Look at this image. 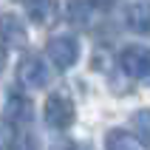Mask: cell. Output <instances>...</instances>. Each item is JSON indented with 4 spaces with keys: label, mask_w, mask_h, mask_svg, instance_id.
<instances>
[{
    "label": "cell",
    "mask_w": 150,
    "mask_h": 150,
    "mask_svg": "<svg viewBox=\"0 0 150 150\" xmlns=\"http://www.w3.org/2000/svg\"><path fill=\"white\" fill-rule=\"evenodd\" d=\"M42 116H45V122H48L54 130H68V127L74 125V119H76V105H74V99H71L68 93L54 91L48 99H45Z\"/></svg>",
    "instance_id": "obj_1"
},
{
    "label": "cell",
    "mask_w": 150,
    "mask_h": 150,
    "mask_svg": "<svg viewBox=\"0 0 150 150\" xmlns=\"http://www.w3.org/2000/svg\"><path fill=\"white\" fill-rule=\"evenodd\" d=\"M45 57L54 62V68L65 71V68H71L79 59V42L71 34H57V37H51L45 42Z\"/></svg>",
    "instance_id": "obj_2"
},
{
    "label": "cell",
    "mask_w": 150,
    "mask_h": 150,
    "mask_svg": "<svg viewBox=\"0 0 150 150\" xmlns=\"http://www.w3.org/2000/svg\"><path fill=\"white\" fill-rule=\"evenodd\" d=\"M17 79H20L25 88H45L48 79H51V71H48V65L42 62V57L28 54V57H23L20 65H17Z\"/></svg>",
    "instance_id": "obj_3"
},
{
    "label": "cell",
    "mask_w": 150,
    "mask_h": 150,
    "mask_svg": "<svg viewBox=\"0 0 150 150\" xmlns=\"http://www.w3.org/2000/svg\"><path fill=\"white\" fill-rule=\"evenodd\" d=\"M119 68L133 79H144L150 74V54L144 45H127L119 51Z\"/></svg>",
    "instance_id": "obj_4"
},
{
    "label": "cell",
    "mask_w": 150,
    "mask_h": 150,
    "mask_svg": "<svg viewBox=\"0 0 150 150\" xmlns=\"http://www.w3.org/2000/svg\"><path fill=\"white\" fill-rule=\"evenodd\" d=\"M0 40H3V48H23L28 42V31H25L23 20L17 14H3L0 17Z\"/></svg>",
    "instance_id": "obj_5"
},
{
    "label": "cell",
    "mask_w": 150,
    "mask_h": 150,
    "mask_svg": "<svg viewBox=\"0 0 150 150\" xmlns=\"http://www.w3.org/2000/svg\"><path fill=\"white\" fill-rule=\"evenodd\" d=\"M34 113V105L28 96H23V93L11 91L6 99V108H3V119H6L8 125H25L28 119H31Z\"/></svg>",
    "instance_id": "obj_6"
},
{
    "label": "cell",
    "mask_w": 150,
    "mask_h": 150,
    "mask_svg": "<svg viewBox=\"0 0 150 150\" xmlns=\"http://www.w3.org/2000/svg\"><path fill=\"white\" fill-rule=\"evenodd\" d=\"M28 17L42 28L54 25L59 20V0H28Z\"/></svg>",
    "instance_id": "obj_7"
},
{
    "label": "cell",
    "mask_w": 150,
    "mask_h": 150,
    "mask_svg": "<svg viewBox=\"0 0 150 150\" xmlns=\"http://www.w3.org/2000/svg\"><path fill=\"white\" fill-rule=\"evenodd\" d=\"M65 20L74 28H88V23H91V6L85 0H68L65 3Z\"/></svg>",
    "instance_id": "obj_8"
},
{
    "label": "cell",
    "mask_w": 150,
    "mask_h": 150,
    "mask_svg": "<svg viewBox=\"0 0 150 150\" xmlns=\"http://www.w3.org/2000/svg\"><path fill=\"white\" fill-rule=\"evenodd\" d=\"M105 150H144L130 130H110L105 136Z\"/></svg>",
    "instance_id": "obj_9"
},
{
    "label": "cell",
    "mask_w": 150,
    "mask_h": 150,
    "mask_svg": "<svg viewBox=\"0 0 150 150\" xmlns=\"http://www.w3.org/2000/svg\"><path fill=\"white\" fill-rule=\"evenodd\" d=\"M127 25H130L133 31H139V34H147V28H150V11H147L144 3H136V6L127 8Z\"/></svg>",
    "instance_id": "obj_10"
},
{
    "label": "cell",
    "mask_w": 150,
    "mask_h": 150,
    "mask_svg": "<svg viewBox=\"0 0 150 150\" xmlns=\"http://www.w3.org/2000/svg\"><path fill=\"white\" fill-rule=\"evenodd\" d=\"M8 150H40V147H37L31 133H14L8 142Z\"/></svg>",
    "instance_id": "obj_11"
},
{
    "label": "cell",
    "mask_w": 150,
    "mask_h": 150,
    "mask_svg": "<svg viewBox=\"0 0 150 150\" xmlns=\"http://www.w3.org/2000/svg\"><path fill=\"white\" fill-rule=\"evenodd\" d=\"M133 122H136V130H139V136H136V139H139V144L144 147V144H147V139H150V133H147V110L142 108L139 113H136Z\"/></svg>",
    "instance_id": "obj_12"
},
{
    "label": "cell",
    "mask_w": 150,
    "mask_h": 150,
    "mask_svg": "<svg viewBox=\"0 0 150 150\" xmlns=\"http://www.w3.org/2000/svg\"><path fill=\"white\" fill-rule=\"evenodd\" d=\"M85 3H91L93 8H102V11H108V8L113 6V3H116V0H85Z\"/></svg>",
    "instance_id": "obj_13"
},
{
    "label": "cell",
    "mask_w": 150,
    "mask_h": 150,
    "mask_svg": "<svg viewBox=\"0 0 150 150\" xmlns=\"http://www.w3.org/2000/svg\"><path fill=\"white\" fill-rule=\"evenodd\" d=\"M3 68H6V48L0 45V71H3Z\"/></svg>",
    "instance_id": "obj_14"
},
{
    "label": "cell",
    "mask_w": 150,
    "mask_h": 150,
    "mask_svg": "<svg viewBox=\"0 0 150 150\" xmlns=\"http://www.w3.org/2000/svg\"><path fill=\"white\" fill-rule=\"evenodd\" d=\"M17 3H28V0H17Z\"/></svg>",
    "instance_id": "obj_15"
}]
</instances>
